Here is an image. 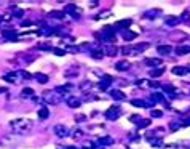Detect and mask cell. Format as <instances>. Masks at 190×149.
Returning a JSON list of instances; mask_svg holds the SVG:
<instances>
[{
	"label": "cell",
	"mask_w": 190,
	"mask_h": 149,
	"mask_svg": "<svg viewBox=\"0 0 190 149\" xmlns=\"http://www.w3.org/2000/svg\"><path fill=\"white\" fill-rule=\"evenodd\" d=\"M120 114H121L120 106H112V108H109L107 112H105V119L115 120V119H118V117H120Z\"/></svg>",
	"instance_id": "cell-3"
},
{
	"label": "cell",
	"mask_w": 190,
	"mask_h": 149,
	"mask_svg": "<svg viewBox=\"0 0 190 149\" xmlns=\"http://www.w3.org/2000/svg\"><path fill=\"white\" fill-rule=\"evenodd\" d=\"M189 24H190V21H189Z\"/></svg>",
	"instance_id": "cell-44"
},
{
	"label": "cell",
	"mask_w": 190,
	"mask_h": 149,
	"mask_svg": "<svg viewBox=\"0 0 190 149\" xmlns=\"http://www.w3.org/2000/svg\"><path fill=\"white\" fill-rule=\"evenodd\" d=\"M98 3H99V2H96V0H94V2H91V8H94V7H98Z\"/></svg>",
	"instance_id": "cell-41"
},
{
	"label": "cell",
	"mask_w": 190,
	"mask_h": 149,
	"mask_svg": "<svg viewBox=\"0 0 190 149\" xmlns=\"http://www.w3.org/2000/svg\"><path fill=\"white\" fill-rule=\"evenodd\" d=\"M157 52L160 55H169L173 52V47L171 45H158L157 47Z\"/></svg>",
	"instance_id": "cell-8"
},
{
	"label": "cell",
	"mask_w": 190,
	"mask_h": 149,
	"mask_svg": "<svg viewBox=\"0 0 190 149\" xmlns=\"http://www.w3.org/2000/svg\"><path fill=\"white\" fill-rule=\"evenodd\" d=\"M129 68H131V64H129L126 60H123V61H118L117 64H115V69L117 71H128Z\"/></svg>",
	"instance_id": "cell-11"
},
{
	"label": "cell",
	"mask_w": 190,
	"mask_h": 149,
	"mask_svg": "<svg viewBox=\"0 0 190 149\" xmlns=\"http://www.w3.org/2000/svg\"><path fill=\"white\" fill-rule=\"evenodd\" d=\"M90 149H104V146L102 144H91Z\"/></svg>",
	"instance_id": "cell-39"
},
{
	"label": "cell",
	"mask_w": 190,
	"mask_h": 149,
	"mask_svg": "<svg viewBox=\"0 0 190 149\" xmlns=\"http://www.w3.org/2000/svg\"><path fill=\"white\" fill-rule=\"evenodd\" d=\"M131 104L136 106V108H149V106H152V103H149L145 100H133Z\"/></svg>",
	"instance_id": "cell-10"
},
{
	"label": "cell",
	"mask_w": 190,
	"mask_h": 149,
	"mask_svg": "<svg viewBox=\"0 0 190 149\" xmlns=\"http://www.w3.org/2000/svg\"><path fill=\"white\" fill-rule=\"evenodd\" d=\"M53 53L54 55H58V56H62V55H66V50H62V48H53Z\"/></svg>",
	"instance_id": "cell-31"
},
{
	"label": "cell",
	"mask_w": 190,
	"mask_h": 149,
	"mask_svg": "<svg viewBox=\"0 0 190 149\" xmlns=\"http://www.w3.org/2000/svg\"><path fill=\"white\" fill-rule=\"evenodd\" d=\"M48 116H50V109L46 108V106H42V108L38 109V119L45 120V119H48Z\"/></svg>",
	"instance_id": "cell-9"
},
{
	"label": "cell",
	"mask_w": 190,
	"mask_h": 149,
	"mask_svg": "<svg viewBox=\"0 0 190 149\" xmlns=\"http://www.w3.org/2000/svg\"><path fill=\"white\" fill-rule=\"evenodd\" d=\"M129 26H131V19H120V21L115 23L113 27H125V29H128Z\"/></svg>",
	"instance_id": "cell-14"
},
{
	"label": "cell",
	"mask_w": 190,
	"mask_h": 149,
	"mask_svg": "<svg viewBox=\"0 0 190 149\" xmlns=\"http://www.w3.org/2000/svg\"><path fill=\"white\" fill-rule=\"evenodd\" d=\"M163 72H165L163 68H160V69H152V71H150V76H152V77H160Z\"/></svg>",
	"instance_id": "cell-25"
},
{
	"label": "cell",
	"mask_w": 190,
	"mask_h": 149,
	"mask_svg": "<svg viewBox=\"0 0 190 149\" xmlns=\"http://www.w3.org/2000/svg\"><path fill=\"white\" fill-rule=\"evenodd\" d=\"M112 143H113V140L110 138V136H105V138H101V144H102V146H104V144H107V146H109V144H112Z\"/></svg>",
	"instance_id": "cell-28"
},
{
	"label": "cell",
	"mask_w": 190,
	"mask_h": 149,
	"mask_svg": "<svg viewBox=\"0 0 190 149\" xmlns=\"http://www.w3.org/2000/svg\"><path fill=\"white\" fill-rule=\"evenodd\" d=\"M150 100H152L153 106H155V103H158V101H165V96L161 95V93H153V95L150 96Z\"/></svg>",
	"instance_id": "cell-19"
},
{
	"label": "cell",
	"mask_w": 190,
	"mask_h": 149,
	"mask_svg": "<svg viewBox=\"0 0 190 149\" xmlns=\"http://www.w3.org/2000/svg\"><path fill=\"white\" fill-rule=\"evenodd\" d=\"M147 125H150V119H144L137 124V128H144V127H147Z\"/></svg>",
	"instance_id": "cell-29"
},
{
	"label": "cell",
	"mask_w": 190,
	"mask_h": 149,
	"mask_svg": "<svg viewBox=\"0 0 190 149\" xmlns=\"http://www.w3.org/2000/svg\"><path fill=\"white\" fill-rule=\"evenodd\" d=\"M150 143H152V146H155V148L161 146V140H150Z\"/></svg>",
	"instance_id": "cell-35"
},
{
	"label": "cell",
	"mask_w": 190,
	"mask_h": 149,
	"mask_svg": "<svg viewBox=\"0 0 190 149\" xmlns=\"http://www.w3.org/2000/svg\"><path fill=\"white\" fill-rule=\"evenodd\" d=\"M77 74H78V68H74V69H67L64 72V76L66 77H75Z\"/></svg>",
	"instance_id": "cell-24"
},
{
	"label": "cell",
	"mask_w": 190,
	"mask_h": 149,
	"mask_svg": "<svg viewBox=\"0 0 190 149\" xmlns=\"http://www.w3.org/2000/svg\"><path fill=\"white\" fill-rule=\"evenodd\" d=\"M66 13H74V15H80V10L77 8V5H75V3H69V5H66L64 7V15Z\"/></svg>",
	"instance_id": "cell-7"
},
{
	"label": "cell",
	"mask_w": 190,
	"mask_h": 149,
	"mask_svg": "<svg viewBox=\"0 0 190 149\" xmlns=\"http://www.w3.org/2000/svg\"><path fill=\"white\" fill-rule=\"evenodd\" d=\"M120 52H121V53H123V55H128V53H134V52H133V48H131V47H123V48H121V50H120Z\"/></svg>",
	"instance_id": "cell-32"
},
{
	"label": "cell",
	"mask_w": 190,
	"mask_h": 149,
	"mask_svg": "<svg viewBox=\"0 0 190 149\" xmlns=\"http://www.w3.org/2000/svg\"><path fill=\"white\" fill-rule=\"evenodd\" d=\"M11 127L16 128L18 132H29L32 128V122H29V120H14V122H11Z\"/></svg>",
	"instance_id": "cell-1"
},
{
	"label": "cell",
	"mask_w": 190,
	"mask_h": 149,
	"mask_svg": "<svg viewBox=\"0 0 190 149\" xmlns=\"http://www.w3.org/2000/svg\"><path fill=\"white\" fill-rule=\"evenodd\" d=\"M74 119H75V122H85V120H86V117L83 116V114H78V116H75Z\"/></svg>",
	"instance_id": "cell-34"
},
{
	"label": "cell",
	"mask_w": 190,
	"mask_h": 149,
	"mask_svg": "<svg viewBox=\"0 0 190 149\" xmlns=\"http://www.w3.org/2000/svg\"><path fill=\"white\" fill-rule=\"evenodd\" d=\"M2 35L5 39H8V40H16V32L14 31H3Z\"/></svg>",
	"instance_id": "cell-16"
},
{
	"label": "cell",
	"mask_w": 190,
	"mask_h": 149,
	"mask_svg": "<svg viewBox=\"0 0 190 149\" xmlns=\"http://www.w3.org/2000/svg\"><path fill=\"white\" fill-rule=\"evenodd\" d=\"M189 72H190V69H189Z\"/></svg>",
	"instance_id": "cell-45"
},
{
	"label": "cell",
	"mask_w": 190,
	"mask_h": 149,
	"mask_svg": "<svg viewBox=\"0 0 190 149\" xmlns=\"http://www.w3.org/2000/svg\"><path fill=\"white\" fill-rule=\"evenodd\" d=\"M182 125H185V127H189V125H190V119H187V120H184V124H182Z\"/></svg>",
	"instance_id": "cell-42"
},
{
	"label": "cell",
	"mask_w": 190,
	"mask_h": 149,
	"mask_svg": "<svg viewBox=\"0 0 190 149\" xmlns=\"http://www.w3.org/2000/svg\"><path fill=\"white\" fill-rule=\"evenodd\" d=\"M176 53H177V55H187V53H190V47H187V45L177 47V48H176Z\"/></svg>",
	"instance_id": "cell-21"
},
{
	"label": "cell",
	"mask_w": 190,
	"mask_h": 149,
	"mask_svg": "<svg viewBox=\"0 0 190 149\" xmlns=\"http://www.w3.org/2000/svg\"><path fill=\"white\" fill-rule=\"evenodd\" d=\"M150 114H152V117H161V116H163V112L158 111V109H152V112H150Z\"/></svg>",
	"instance_id": "cell-33"
},
{
	"label": "cell",
	"mask_w": 190,
	"mask_h": 149,
	"mask_svg": "<svg viewBox=\"0 0 190 149\" xmlns=\"http://www.w3.org/2000/svg\"><path fill=\"white\" fill-rule=\"evenodd\" d=\"M91 56H93L94 60H101V58L104 56V52H102V50H96V52L91 53Z\"/></svg>",
	"instance_id": "cell-27"
},
{
	"label": "cell",
	"mask_w": 190,
	"mask_h": 149,
	"mask_svg": "<svg viewBox=\"0 0 190 149\" xmlns=\"http://www.w3.org/2000/svg\"><path fill=\"white\" fill-rule=\"evenodd\" d=\"M147 48H149V44H137L133 48V52L134 53H141V52H144V50H147Z\"/></svg>",
	"instance_id": "cell-20"
},
{
	"label": "cell",
	"mask_w": 190,
	"mask_h": 149,
	"mask_svg": "<svg viewBox=\"0 0 190 149\" xmlns=\"http://www.w3.org/2000/svg\"><path fill=\"white\" fill-rule=\"evenodd\" d=\"M14 15H16L18 18H21L22 15H24V11H22V10H18V8H14Z\"/></svg>",
	"instance_id": "cell-37"
},
{
	"label": "cell",
	"mask_w": 190,
	"mask_h": 149,
	"mask_svg": "<svg viewBox=\"0 0 190 149\" xmlns=\"http://www.w3.org/2000/svg\"><path fill=\"white\" fill-rule=\"evenodd\" d=\"M22 98H30V96H34V90L32 88H29V87H27V88H22Z\"/></svg>",
	"instance_id": "cell-23"
},
{
	"label": "cell",
	"mask_w": 190,
	"mask_h": 149,
	"mask_svg": "<svg viewBox=\"0 0 190 149\" xmlns=\"http://www.w3.org/2000/svg\"><path fill=\"white\" fill-rule=\"evenodd\" d=\"M181 125H182V124H179V122H171V124H169V130H171V132H176L177 128L181 127Z\"/></svg>",
	"instance_id": "cell-30"
},
{
	"label": "cell",
	"mask_w": 190,
	"mask_h": 149,
	"mask_svg": "<svg viewBox=\"0 0 190 149\" xmlns=\"http://www.w3.org/2000/svg\"><path fill=\"white\" fill-rule=\"evenodd\" d=\"M80 87H82V88H88V87H91V82H83Z\"/></svg>",
	"instance_id": "cell-40"
},
{
	"label": "cell",
	"mask_w": 190,
	"mask_h": 149,
	"mask_svg": "<svg viewBox=\"0 0 190 149\" xmlns=\"http://www.w3.org/2000/svg\"><path fill=\"white\" fill-rule=\"evenodd\" d=\"M181 19H179V16H166V19H165V23H166V26H176L177 23H179Z\"/></svg>",
	"instance_id": "cell-13"
},
{
	"label": "cell",
	"mask_w": 190,
	"mask_h": 149,
	"mask_svg": "<svg viewBox=\"0 0 190 149\" xmlns=\"http://www.w3.org/2000/svg\"><path fill=\"white\" fill-rule=\"evenodd\" d=\"M123 39L129 42V40H133V39H136V34L131 32V31H125V32H123Z\"/></svg>",
	"instance_id": "cell-22"
},
{
	"label": "cell",
	"mask_w": 190,
	"mask_h": 149,
	"mask_svg": "<svg viewBox=\"0 0 190 149\" xmlns=\"http://www.w3.org/2000/svg\"><path fill=\"white\" fill-rule=\"evenodd\" d=\"M109 15H110V11H102V13H101L98 18H99V19H101V18H109Z\"/></svg>",
	"instance_id": "cell-38"
},
{
	"label": "cell",
	"mask_w": 190,
	"mask_h": 149,
	"mask_svg": "<svg viewBox=\"0 0 190 149\" xmlns=\"http://www.w3.org/2000/svg\"><path fill=\"white\" fill-rule=\"evenodd\" d=\"M64 16V11H51L50 13V18H54V19H59Z\"/></svg>",
	"instance_id": "cell-26"
},
{
	"label": "cell",
	"mask_w": 190,
	"mask_h": 149,
	"mask_svg": "<svg viewBox=\"0 0 190 149\" xmlns=\"http://www.w3.org/2000/svg\"><path fill=\"white\" fill-rule=\"evenodd\" d=\"M53 132L56 133V136H59V138H64V136L69 135V130H67V127H66V125H62V124L54 125Z\"/></svg>",
	"instance_id": "cell-4"
},
{
	"label": "cell",
	"mask_w": 190,
	"mask_h": 149,
	"mask_svg": "<svg viewBox=\"0 0 190 149\" xmlns=\"http://www.w3.org/2000/svg\"><path fill=\"white\" fill-rule=\"evenodd\" d=\"M66 149H77L75 146H69V148H66Z\"/></svg>",
	"instance_id": "cell-43"
},
{
	"label": "cell",
	"mask_w": 190,
	"mask_h": 149,
	"mask_svg": "<svg viewBox=\"0 0 190 149\" xmlns=\"http://www.w3.org/2000/svg\"><path fill=\"white\" fill-rule=\"evenodd\" d=\"M45 101H46V103H50V104H59L62 101V96H61V93L46 92L45 93Z\"/></svg>",
	"instance_id": "cell-2"
},
{
	"label": "cell",
	"mask_w": 190,
	"mask_h": 149,
	"mask_svg": "<svg viewBox=\"0 0 190 149\" xmlns=\"http://www.w3.org/2000/svg\"><path fill=\"white\" fill-rule=\"evenodd\" d=\"M145 64L147 66H160L161 60H158V58H147V60H145Z\"/></svg>",
	"instance_id": "cell-18"
},
{
	"label": "cell",
	"mask_w": 190,
	"mask_h": 149,
	"mask_svg": "<svg viewBox=\"0 0 190 149\" xmlns=\"http://www.w3.org/2000/svg\"><path fill=\"white\" fill-rule=\"evenodd\" d=\"M34 77L37 79V82H40V84H46V82H48V76H45V74H42V72L34 74Z\"/></svg>",
	"instance_id": "cell-17"
},
{
	"label": "cell",
	"mask_w": 190,
	"mask_h": 149,
	"mask_svg": "<svg viewBox=\"0 0 190 149\" xmlns=\"http://www.w3.org/2000/svg\"><path fill=\"white\" fill-rule=\"evenodd\" d=\"M187 72H189V69L184 68V66H176V68H173V74H174V76H185Z\"/></svg>",
	"instance_id": "cell-12"
},
{
	"label": "cell",
	"mask_w": 190,
	"mask_h": 149,
	"mask_svg": "<svg viewBox=\"0 0 190 149\" xmlns=\"http://www.w3.org/2000/svg\"><path fill=\"white\" fill-rule=\"evenodd\" d=\"M66 103H67V106H69V108H80L82 106V100H78L77 96H69L66 100Z\"/></svg>",
	"instance_id": "cell-6"
},
{
	"label": "cell",
	"mask_w": 190,
	"mask_h": 149,
	"mask_svg": "<svg viewBox=\"0 0 190 149\" xmlns=\"http://www.w3.org/2000/svg\"><path fill=\"white\" fill-rule=\"evenodd\" d=\"M102 52H104V55H107V56H115V55L118 53V48H117L115 44H109V45L104 47Z\"/></svg>",
	"instance_id": "cell-5"
},
{
	"label": "cell",
	"mask_w": 190,
	"mask_h": 149,
	"mask_svg": "<svg viewBox=\"0 0 190 149\" xmlns=\"http://www.w3.org/2000/svg\"><path fill=\"white\" fill-rule=\"evenodd\" d=\"M38 48H40V50H53V48H51V45H48V44H40V45H38Z\"/></svg>",
	"instance_id": "cell-36"
},
{
	"label": "cell",
	"mask_w": 190,
	"mask_h": 149,
	"mask_svg": "<svg viewBox=\"0 0 190 149\" xmlns=\"http://www.w3.org/2000/svg\"><path fill=\"white\" fill-rule=\"evenodd\" d=\"M112 98H113V100L121 101V100H126V95L123 92H120V90H112Z\"/></svg>",
	"instance_id": "cell-15"
}]
</instances>
